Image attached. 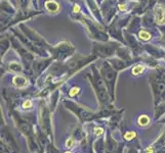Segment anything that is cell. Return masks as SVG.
<instances>
[{"instance_id":"cell-1","label":"cell","mask_w":165,"mask_h":153,"mask_svg":"<svg viewBox=\"0 0 165 153\" xmlns=\"http://www.w3.org/2000/svg\"><path fill=\"white\" fill-rule=\"evenodd\" d=\"M71 16H72V19L83 23L89 37L93 40L98 41V42H107V41H109V34L105 31L104 28L100 25H98V23L93 21V19H90L88 16H85L82 11H80L77 14H73Z\"/></svg>"},{"instance_id":"cell-2","label":"cell","mask_w":165,"mask_h":153,"mask_svg":"<svg viewBox=\"0 0 165 153\" xmlns=\"http://www.w3.org/2000/svg\"><path fill=\"white\" fill-rule=\"evenodd\" d=\"M48 53L50 57H52L55 60L64 62L66 59H69L76 53V48L71 42L64 40L53 46L50 45Z\"/></svg>"},{"instance_id":"cell-3","label":"cell","mask_w":165,"mask_h":153,"mask_svg":"<svg viewBox=\"0 0 165 153\" xmlns=\"http://www.w3.org/2000/svg\"><path fill=\"white\" fill-rule=\"evenodd\" d=\"M122 45L121 42L118 41H107V42H98L93 41V53L96 57L100 58H110L113 56H116L117 50Z\"/></svg>"},{"instance_id":"cell-4","label":"cell","mask_w":165,"mask_h":153,"mask_svg":"<svg viewBox=\"0 0 165 153\" xmlns=\"http://www.w3.org/2000/svg\"><path fill=\"white\" fill-rule=\"evenodd\" d=\"M130 19H131L130 16H128L127 18H123V19H118L116 16L114 18V19L111 21L110 25L108 26V28H107V32L109 33V35L114 38L115 40L121 42L122 44H124V45H125V40H124L122 29H123L124 27H126V26H128Z\"/></svg>"},{"instance_id":"cell-5","label":"cell","mask_w":165,"mask_h":153,"mask_svg":"<svg viewBox=\"0 0 165 153\" xmlns=\"http://www.w3.org/2000/svg\"><path fill=\"white\" fill-rule=\"evenodd\" d=\"M95 59H98V57L93 55V53L90 55H82L80 53H75L72 57L68 59V62L66 64L68 66V70H69L70 75H73L75 72L82 68L86 64L94 61Z\"/></svg>"},{"instance_id":"cell-6","label":"cell","mask_w":165,"mask_h":153,"mask_svg":"<svg viewBox=\"0 0 165 153\" xmlns=\"http://www.w3.org/2000/svg\"><path fill=\"white\" fill-rule=\"evenodd\" d=\"M19 29L29 38V40L35 45L36 47L40 49L42 51H45V52H48V49L50 47V45L46 42V40L43 37L39 35L36 31H34L33 29L29 28L28 26L24 25V23H19Z\"/></svg>"},{"instance_id":"cell-7","label":"cell","mask_w":165,"mask_h":153,"mask_svg":"<svg viewBox=\"0 0 165 153\" xmlns=\"http://www.w3.org/2000/svg\"><path fill=\"white\" fill-rule=\"evenodd\" d=\"M91 70H93V78H90L91 84L93 85L94 89H95V93L98 95V99H100L102 102H106L109 99V94L106 90V86H105V81L103 79L102 75L98 73V68L94 65L91 66Z\"/></svg>"},{"instance_id":"cell-8","label":"cell","mask_w":165,"mask_h":153,"mask_svg":"<svg viewBox=\"0 0 165 153\" xmlns=\"http://www.w3.org/2000/svg\"><path fill=\"white\" fill-rule=\"evenodd\" d=\"M100 75H102L103 79H104L106 85L110 90H113L115 81L117 78V70L110 64L108 60H105L100 68Z\"/></svg>"},{"instance_id":"cell-9","label":"cell","mask_w":165,"mask_h":153,"mask_svg":"<svg viewBox=\"0 0 165 153\" xmlns=\"http://www.w3.org/2000/svg\"><path fill=\"white\" fill-rule=\"evenodd\" d=\"M118 0H104L100 6V12L105 23H110L116 16Z\"/></svg>"},{"instance_id":"cell-10","label":"cell","mask_w":165,"mask_h":153,"mask_svg":"<svg viewBox=\"0 0 165 153\" xmlns=\"http://www.w3.org/2000/svg\"><path fill=\"white\" fill-rule=\"evenodd\" d=\"M124 36V40H125V45L128 46L130 48V50L132 51L133 55L136 57H140L141 55V53L145 51V48H143V44L141 42L140 40H138L136 37L133 36V34L128 33L127 31H125L123 33Z\"/></svg>"},{"instance_id":"cell-11","label":"cell","mask_w":165,"mask_h":153,"mask_svg":"<svg viewBox=\"0 0 165 153\" xmlns=\"http://www.w3.org/2000/svg\"><path fill=\"white\" fill-rule=\"evenodd\" d=\"M153 16L156 25H159L160 27L165 25V5L163 3L158 1L155 4L153 7Z\"/></svg>"},{"instance_id":"cell-12","label":"cell","mask_w":165,"mask_h":153,"mask_svg":"<svg viewBox=\"0 0 165 153\" xmlns=\"http://www.w3.org/2000/svg\"><path fill=\"white\" fill-rule=\"evenodd\" d=\"M145 51L150 55V56L159 59V58H165V49H162L158 46L152 44H145L143 45Z\"/></svg>"},{"instance_id":"cell-13","label":"cell","mask_w":165,"mask_h":153,"mask_svg":"<svg viewBox=\"0 0 165 153\" xmlns=\"http://www.w3.org/2000/svg\"><path fill=\"white\" fill-rule=\"evenodd\" d=\"M11 85L16 89H25L29 86V80L21 74H16L11 78Z\"/></svg>"},{"instance_id":"cell-14","label":"cell","mask_w":165,"mask_h":153,"mask_svg":"<svg viewBox=\"0 0 165 153\" xmlns=\"http://www.w3.org/2000/svg\"><path fill=\"white\" fill-rule=\"evenodd\" d=\"M108 61L110 62V64L115 68V70H117V72H118V70H124V68H128V66H130L132 63H133V62L127 61V60L122 59V58H120L118 56H116L115 58H109Z\"/></svg>"},{"instance_id":"cell-15","label":"cell","mask_w":165,"mask_h":153,"mask_svg":"<svg viewBox=\"0 0 165 153\" xmlns=\"http://www.w3.org/2000/svg\"><path fill=\"white\" fill-rule=\"evenodd\" d=\"M44 8L49 14H55L61 10V4L55 0H46L44 2Z\"/></svg>"},{"instance_id":"cell-16","label":"cell","mask_w":165,"mask_h":153,"mask_svg":"<svg viewBox=\"0 0 165 153\" xmlns=\"http://www.w3.org/2000/svg\"><path fill=\"white\" fill-rule=\"evenodd\" d=\"M153 35H154L153 32L150 31V29H147V28H145V29H141L140 31L138 32V40L143 43L151 41L152 38H153Z\"/></svg>"},{"instance_id":"cell-17","label":"cell","mask_w":165,"mask_h":153,"mask_svg":"<svg viewBox=\"0 0 165 153\" xmlns=\"http://www.w3.org/2000/svg\"><path fill=\"white\" fill-rule=\"evenodd\" d=\"M4 68L10 73H22L24 70V64L18 61H9L6 65H4Z\"/></svg>"},{"instance_id":"cell-18","label":"cell","mask_w":165,"mask_h":153,"mask_svg":"<svg viewBox=\"0 0 165 153\" xmlns=\"http://www.w3.org/2000/svg\"><path fill=\"white\" fill-rule=\"evenodd\" d=\"M10 45H11V42H10L8 35L7 34H3V36H1V57H4L5 53L10 48Z\"/></svg>"},{"instance_id":"cell-19","label":"cell","mask_w":165,"mask_h":153,"mask_svg":"<svg viewBox=\"0 0 165 153\" xmlns=\"http://www.w3.org/2000/svg\"><path fill=\"white\" fill-rule=\"evenodd\" d=\"M146 65L147 64L145 62H141V63H136L134 64V66H132L131 70H130V74H131L132 77H138L141 76V75L145 73L146 70Z\"/></svg>"},{"instance_id":"cell-20","label":"cell","mask_w":165,"mask_h":153,"mask_svg":"<svg viewBox=\"0 0 165 153\" xmlns=\"http://www.w3.org/2000/svg\"><path fill=\"white\" fill-rule=\"evenodd\" d=\"M151 117L148 115H141L136 118V125L140 128H147V127H149L151 125Z\"/></svg>"},{"instance_id":"cell-21","label":"cell","mask_w":165,"mask_h":153,"mask_svg":"<svg viewBox=\"0 0 165 153\" xmlns=\"http://www.w3.org/2000/svg\"><path fill=\"white\" fill-rule=\"evenodd\" d=\"M80 93H81V88L79 87V86L74 85V86H72L69 89V91H68V96H69L70 98H75V97H77Z\"/></svg>"},{"instance_id":"cell-22","label":"cell","mask_w":165,"mask_h":153,"mask_svg":"<svg viewBox=\"0 0 165 153\" xmlns=\"http://www.w3.org/2000/svg\"><path fill=\"white\" fill-rule=\"evenodd\" d=\"M33 107H34V101L32 99H25L22 102V104H21V108L23 110L29 111L31 109H33Z\"/></svg>"},{"instance_id":"cell-23","label":"cell","mask_w":165,"mask_h":153,"mask_svg":"<svg viewBox=\"0 0 165 153\" xmlns=\"http://www.w3.org/2000/svg\"><path fill=\"white\" fill-rule=\"evenodd\" d=\"M64 146H65L66 150H73L75 148V146H76V140H75L73 137L67 138L66 141H65V144H64Z\"/></svg>"},{"instance_id":"cell-24","label":"cell","mask_w":165,"mask_h":153,"mask_svg":"<svg viewBox=\"0 0 165 153\" xmlns=\"http://www.w3.org/2000/svg\"><path fill=\"white\" fill-rule=\"evenodd\" d=\"M136 136H138V134H136V131H127V132H125L123 138H124V140H125V141L130 142V141H132V140L136 139Z\"/></svg>"},{"instance_id":"cell-25","label":"cell","mask_w":165,"mask_h":153,"mask_svg":"<svg viewBox=\"0 0 165 153\" xmlns=\"http://www.w3.org/2000/svg\"><path fill=\"white\" fill-rule=\"evenodd\" d=\"M104 133H105V129L103 128V127L98 126V127H94V128H93V136L95 138H100V136L104 135Z\"/></svg>"},{"instance_id":"cell-26","label":"cell","mask_w":165,"mask_h":153,"mask_svg":"<svg viewBox=\"0 0 165 153\" xmlns=\"http://www.w3.org/2000/svg\"><path fill=\"white\" fill-rule=\"evenodd\" d=\"M154 152H155V150H154V148L152 146L151 147H147L145 149V153H154Z\"/></svg>"},{"instance_id":"cell-27","label":"cell","mask_w":165,"mask_h":153,"mask_svg":"<svg viewBox=\"0 0 165 153\" xmlns=\"http://www.w3.org/2000/svg\"><path fill=\"white\" fill-rule=\"evenodd\" d=\"M64 153H73V152H72V150H66Z\"/></svg>"},{"instance_id":"cell-28","label":"cell","mask_w":165,"mask_h":153,"mask_svg":"<svg viewBox=\"0 0 165 153\" xmlns=\"http://www.w3.org/2000/svg\"><path fill=\"white\" fill-rule=\"evenodd\" d=\"M98 2H100V3H103V1H104V0H98Z\"/></svg>"},{"instance_id":"cell-29","label":"cell","mask_w":165,"mask_h":153,"mask_svg":"<svg viewBox=\"0 0 165 153\" xmlns=\"http://www.w3.org/2000/svg\"><path fill=\"white\" fill-rule=\"evenodd\" d=\"M76 153H82V152H76Z\"/></svg>"}]
</instances>
